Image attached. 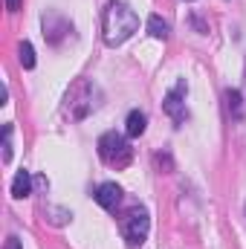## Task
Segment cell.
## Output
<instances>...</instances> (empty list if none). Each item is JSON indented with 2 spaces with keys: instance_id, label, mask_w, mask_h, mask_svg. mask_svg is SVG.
I'll list each match as a JSON object with an SVG mask.
<instances>
[{
  "instance_id": "6da1fadb",
  "label": "cell",
  "mask_w": 246,
  "mask_h": 249,
  "mask_svg": "<svg viewBox=\"0 0 246 249\" xmlns=\"http://www.w3.org/2000/svg\"><path fill=\"white\" fill-rule=\"evenodd\" d=\"M136 29H139V18H136V12L127 3L110 0L105 6V12H102V38H105L107 47L124 44Z\"/></svg>"
},
{
  "instance_id": "7a4b0ae2",
  "label": "cell",
  "mask_w": 246,
  "mask_h": 249,
  "mask_svg": "<svg viewBox=\"0 0 246 249\" xmlns=\"http://www.w3.org/2000/svg\"><path fill=\"white\" fill-rule=\"evenodd\" d=\"M99 105H102V90H99V84H93L90 78H78V81L67 90L64 116H70L72 122H78V119H87Z\"/></svg>"
},
{
  "instance_id": "3957f363",
  "label": "cell",
  "mask_w": 246,
  "mask_h": 249,
  "mask_svg": "<svg viewBox=\"0 0 246 249\" xmlns=\"http://www.w3.org/2000/svg\"><path fill=\"white\" fill-rule=\"evenodd\" d=\"M99 157H102L105 165H110V168L119 171V168H127V165H130L133 148H130V142L124 139L122 133L107 130V133H102V139H99Z\"/></svg>"
},
{
  "instance_id": "277c9868",
  "label": "cell",
  "mask_w": 246,
  "mask_h": 249,
  "mask_svg": "<svg viewBox=\"0 0 246 249\" xmlns=\"http://www.w3.org/2000/svg\"><path fill=\"white\" fill-rule=\"evenodd\" d=\"M119 229H122V238L127 241V247H139V244H145V238L151 232V217L142 206H133L119 220Z\"/></svg>"
},
{
  "instance_id": "5b68a950",
  "label": "cell",
  "mask_w": 246,
  "mask_h": 249,
  "mask_svg": "<svg viewBox=\"0 0 246 249\" xmlns=\"http://www.w3.org/2000/svg\"><path fill=\"white\" fill-rule=\"evenodd\" d=\"M185 93H188V84H185V81H180V84H177V87L165 96V102H162L165 113H168V116H171L177 124H183L185 116H188V113H185Z\"/></svg>"
},
{
  "instance_id": "8992f818",
  "label": "cell",
  "mask_w": 246,
  "mask_h": 249,
  "mask_svg": "<svg viewBox=\"0 0 246 249\" xmlns=\"http://www.w3.org/2000/svg\"><path fill=\"white\" fill-rule=\"evenodd\" d=\"M70 32H72V23H70L67 18H61L58 12L44 15V38H47L50 44H61Z\"/></svg>"
},
{
  "instance_id": "52a82bcc",
  "label": "cell",
  "mask_w": 246,
  "mask_h": 249,
  "mask_svg": "<svg viewBox=\"0 0 246 249\" xmlns=\"http://www.w3.org/2000/svg\"><path fill=\"white\" fill-rule=\"evenodd\" d=\"M96 203L105 209V212H116L119 209V203H122V188L116 186V183H102V186L96 188Z\"/></svg>"
},
{
  "instance_id": "ba28073f",
  "label": "cell",
  "mask_w": 246,
  "mask_h": 249,
  "mask_svg": "<svg viewBox=\"0 0 246 249\" xmlns=\"http://www.w3.org/2000/svg\"><path fill=\"white\" fill-rule=\"evenodd\" d=\"M145 127H148V116L142 113V110H130L127 113V122H124V130H127V136H142L145 133Z\"/></svg>"
},
{
  "instance_id": "9c48e42d",
  "label": "cell",
  "mask_w": 246,
  "mask_h": 249,
  "mask_svg": "<svg viewBox=\"0 0 246 249\" xmlns=\"http://www.w3.org/2000/svg\"><path fill=\"white\" fill-rule=\"evenodd\" d=\"M226 110H229V116L235 119V122H241L244 119V96L238 93V90H226Z\"/></svg>"
},
{
  "instance_id": "30bf717a",
  "label": "cell",
  "mask_w": 246,
  "mask_h": 249,
  "mask_svg": "<svg viewBox=\"0 0 246 249\" xmlns=\"http://www.w3.org/2000/svg\"><path fill=\"white\" fill-rule=\"evenodd\" d=\"M29 191H32V177H29V171H18L15 174V180H12V197H29Z\"/></svg>"
},
{
  "instance_id": "8fae6325",
  "label": "cell",
  "mask_w": 246,
  "mask_h": 249,
  "mask_svg": "<svg viewBox=\"0 0 246 249\" xmlns=\"http://www.w3.org/2000/svg\"><path fill=\"white\" fill-rule=\"evenodd\" d=\"M148 32H151L154 38H168V23H165L159 15H151V18H148Z\"/></svg>"
},
{
  "instance_id": "7c38bea8",
  "label": "cell",
  "mask_w": 246,
  "mask_h": 249,
  "mask_svg": "<svg viewBox=\"0 0 246 249\" xmlns=\"http://www.w3.org/2000/svg\"><path fill=\"white\" fill-rule=\"evenodd\" d=\"M18 58L23 64V70H32V67H35V50H32L29 41H23V44L18 47Z\"/></svg>"
},
{
  "instance_id": "4fadbf2b",
  "label": "cell",
  "mask_w": 246,
  "mask_h": 249,
  "mask_svg": "<svg viewBox=\"0 0 246 249\" xmlns=\"http://www.w3.org/2000/svg\"><path fill=\"white\" fill-rule=\"evenodd\" d=\"M12 160V124L3 127V162Z\"/></svg>"
},
{
  "instance_id": "5bb4252c",
  "label": "cell",
  "mask_w": 246,
  "mask_h": 249,
  "mask_svg": "<svg viewBox=\"0 0 246 249\" xmlns=\"http://www.w3.org/2000/svg\"><path fill=\"white\" fill-rule=\"evenodd\" d=\"M3 249H23V247H20V241H18L15 235H9V238H6V244H3Z\"/></svg>"
},
{
  "instance_id": "9a60e30c",
  "label": "cell",
  "mask_w": 246,
  "mask_h": 249,
  "mask_svg": "<svg viewBox=\"0 0 246 249\" xmlns=\"http://www.w3.org/2000/svg\"><path fill=\"white\" fill-rule=\"evenodd\" d=\"M6 9H9V12H18V9H20V0H6Z\"/></svg>"
}]
</instances>
